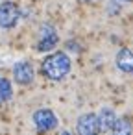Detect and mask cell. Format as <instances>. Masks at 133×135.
Returning a JSON list of instances; mask_svg holds the SVG:
<instances>
[{"label": "cell", "mask_w": 133, "mask_h": 135, "mask_svg": "<svg viewBox=\"0 0 133 135\" xmlns=\"http://www.w3.org/2000/svg\"><path fill=\"white\" fill-rule=\"evenodd\" d=\"M11 94H13V89H11L9 80H6V78H0V104L8 102V100L11 98Z\"/></svg>", "instance_id": "obj_10"}, {"label": "cell", "mask_w": 133, "mask_h": 135, "mask_svg": "<svg viewBox=\"0 0 133 135\" xmlns=\"http://www.w3.org/2000/svg\"><path fill=\"white\" fill-rule=\"evenodd\" d=\"M113 135H131V124L127 117H120L115 120L113 128H111Z\"/></svg>", "instance_id": "obj_9"}, {"label": "cell", "mask_w": 133, "mask_h": 135, "mask_svg": "<svg viewBox=\"0 0 133 135\" xmlns=\"http://www.w3.org/2000/svg\"><path fill=\"white\" fill-rule=\"evenodd\" d=\"M61 135H70V133H68V131H63V133H61Z\"/></svg>", "instance_id": "obj_11"}, {"label": "cell", "mask_w": 133, "mask_h": 135, "mask_svg": "<svg viewBox=\"0 0 133 135\" xmlns=\"http://www.w3.org/2000/svg\"><path fill=\"white\" fill-rule=\"evenodd\" d=\"M96 117H98V122H100V131H109L113 128L115 120H116V115L111 107H104L100 111V115H96Z\"/></svg>", "instance_id": "obj_8"}, {"label": "cell", "mask_w": 133, "mask_h": 135, "mask_svg": "<svg viewBox=\"0 0 133 135\" xmlns=\"http://www.w3.org/2000/svg\"><path fill=\"white\" fill-rule=\"evenodd\" d=\"M33 76H35L33 67H32L28 61H21V63H17V65L13 67V78H15V81L21 83V85L32 83V81H33Z\"/></svg>", "instance_id": "obj_6"}, {"label": "cell", "mask_w": 133, "mask_h": 135, "mask_svg": "<svg viewBox=\"0 0 133 135\" xmlns=\"http://www.w3.org/2000/svg\"><path fill=\"white\" fill-rule=\"evenodd\" d=\"M70 72V57L65 52H56L43 61V74L48 80L59 81Z\"/></svg>", "instance_id": "obj_1"}, {"label": "cell", "mask_w": 133, "mask_h": 135, "mask_svg": "<svg viewBox=\"0 0 133 135\" xmlns=\"http://www.w3.org/2000/svg\"><path fill=\"white\" fill-rule=\"evenodd\" d=\"M33 124H35L37 131L46 133V131H52L57 126V117L54 115L52 109H37L33 113Z\"/></svg>", "instance_id": "obj_2"}, {"label": "cell", "mask_w": 133, "mask_h": 135, "mask_svg": "<svg viewBox=\"0 0 133 135\" xmlns=\"http://www.w3.org/2000/svg\"><path fill=\"white\" fill-rule=\"evenodd\" d=\"M116 67H118L122 72L133 74V52H131L129 48L118 50V54H116Z\"/></svg>", "instance_id": "obj_7"}, {"label": "cell", "mask_w": 133, "mask_h": 135, "mask_svg": "<svg viewBox=\"0 0 133 135\" xmlns=\"http://www.w3.org/2000/svg\"><path fill=\"white\" fill-rule=\"evenodd\" d=\"M76 129L80 135H98L100 133V122L94 113H85L78 118Z\"/></svg>", "instance_id": "obj_4"}, {"label": "cell", "mask_w": 133, "mask_h": 135, "mask_svg": "<svg viewBox=\"0 0 133 135\" xmlns=\"http://www.w3.org/2000/svg\"><path fill=\"white\" fill-rule=\"evenodd\" d=\"M21 17V11L17 4L13 2H2L0 4V28H13Z\"/></svg>", "instance_id": "obj_3"}, {"label": "cell", "mask_w": 133, "mask_h": 135, "mask_svg": "<svg viewBox=\"0 0 133 135\" xmlns=\"http://www.w3.org/2000/svg\"><path fill=\"white\" fill-rule=\"evenodd\" d=\"M85 2H92V0H85Z\"/></svg>", "instance_id": "obj_13"}, {"label": "cell", "mask_w": 133, "mask_h": 135, "mask_svg": "<svg viewBox=\"0 0 133 135\" xmlns=\"http://www.w3.org/2000/svg\"><path fill=\"white\" fill-rule=\"evenodd\" d=\"M118 2H129V0H118Z\"/></svg>", "instance_id": "obj_12"}, {"label": "cell", "mask_w": 133, "mask_h": 135, "mask_svg": "<svg viewBox=\"0 0 133 135\" xmlns=\"http://www.w3.org/2000/svg\"><path fill=\"white\" fill-rule=\"evenodd\" d=\"M57 45V33L50 24H45L41 28V39L37 43V50L39 52H48Z\"/></svg>", "instance_id": "obj_5"}]
</instances>
